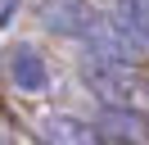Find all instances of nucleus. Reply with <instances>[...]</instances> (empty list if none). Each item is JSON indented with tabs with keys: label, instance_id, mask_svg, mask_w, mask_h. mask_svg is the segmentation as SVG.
I'll use <instances>...</instances> for the list:
<instances>
[{
	"label": "nucleus",
	"instance_id": "f257e3e1",
	"mask_svg": "<svg viewBox=\"0 0 149 145\" xmlns=\"http://www.w3.org/2000/svg\"><path fill=\"white\" fill-rule=\"evenodd\" d=\"M81 77L104 104H131L136 91H140V72L131 63H122V59H91L81 68Z\"/></svg>",
	"mask_w": 149,
	"mask_h": 145
},
{
	"label": "nucleus",
	"instance_id": "f03ea898",
	"mask_svg": "<svg viewBox=\"0 0 149 145\" xmlns=\"http://www.w3.org/2000/svg\"><path fill=\"white\" fill-rule=\"evenodd\" d=\"M95 127L113 145H149V118L140 109H131V104H104Z\"/></svg>",
	"mask_w": 149,
	"mask_h": 145
},
{
	"label": "nucleus",
	"instance_id": "7ed1b4c3",
	"mask_svg": "<svg viewBox=\"0 0 149 145\" xmlns=\"http://www.w3.org/2000/svg\"><path fill=\"white\" fill-rule=\"evenodd\" d=\"M36 141L41 145H104V136L95 122H81L72 113H45L36 122Z\"/></svg>",
	"mask_w": 149,
	"mask_h": 145
},
{
	"label": "nucleus",
	"instance_id": "20e7f679",
	"mask_svg": "<svg viewBox=\"0 0 149 145\" xmlns=\"http://www.w3.org/2000/svg\"><path fill=\"white\" fill-rule=\"evenodd\" d=\"M41 23L50 27V32H59V36H91L95 32V23H100V14H95L86 0H59V5H45L41 9Z\"/></svg>",
	"mask_w": 149,
	"mask_h": 145
},
{
	"label": "nucleus",
	"instance_id": "39448f33",
	"mask_svg": "<svg viewBox=\"0 0 149 145\" xmlns=\"http://www.w3.org/2000/svg\"><path fill=\"white\" fill-rule=\"evenodd\" d=\"M9 77L18 91H27V95H41V91L50 86V68L45 59H41L36 45H14L9 50Z\"/></svg>",
	"mask_w": 149,
	"mask_h": 145
},
{
	"label": "nucleus",
	"instance_id": "423d86ee",
	"mask_svg": "<svg viewBox=\"0 0 149 145\" xmlns=\"http://www.w3.org/2000/svg\"><path fill=\"white\" fill-rule=\"evenodd\" d=\"M113 18L122 23V32H131L149 50V0H118L113 5Z\"/></svg>",
	"mask_w": 149,
	"mask_h": 145
}]
</instances>
